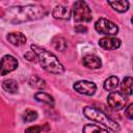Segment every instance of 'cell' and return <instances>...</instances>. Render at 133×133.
Here are the masks:
<instances>
[{
  "mask_svg": "<svg viewBox=\"0 0 133 133\" xmlns=\"http://www.w3.org/2000/svg\"><path fill=\"white\" fill-rule=\"evenodd\" d=\"M118 78L115 77V76H110L109 78H107L105 81H104V89L108 90V91H112L114 89H116V87L118 86Z\"/></svg>",
  "mask_w": 133,
  "mask_h": 133,
  "instance_id": "ac0fdd59",
  "label": "cell"
},
{
  "mask_svg": "<svg viewBox=\"0 0 133 133\" xmlns=\"http://www.w3.org/2000/svg\"><path fill=\"white\" fill-rule=\"evenodd\" d=\"M2 88L9 92V94H16L19 89V85H18V82L14 79H7L5 81H3L2 83Z\"/></svg>",
  "mask_w": 133,
  "mask_h": 133,
  "instance_id": "2e32d148",
  "label": "cell"
},
{
  "mask_svg": "<svg viewBox=\"0 0 133 133\" xmlns=\"http://www.w3.org/2000/svg\"><path fill=\"white\" fill-rule=\"evenodd\" d=\"M95 29L102 34L108 35V36H113L116 35L118 32V27L115 23L112 21L105 19V18H100L96 24H95Z\"/></svg>",
  "mask_w": 133,
  "mask_h": 133,
  "instance_id": "5b68a950",
  "label": "cell"
},
{
  "mask_svg": "<svg viewBox=\"0 0 133 133\" xmlns=\"http://www.w3.org/2000/svg\"><path fill=\"white\" fill-rule=\"evenodd\" d=\"M99 46L104 49V50H115L117 48H119L121 46V39L116 38V37H112V36H106V37H102L99 41Z\"/></svg>",
  "mask_w": 133,
  "mask_h": 133,
  "instance_id": "9c48e42d",
  "label": "cell"
},
{
  "mask_svg": "<svg viewBox=\"0 0 133 133\" xmlns=\"http://www.w3.org/2000/svg\"><path fill=\"white\" fill-rule=\"evenodd\" d=\"M48 14L47 9L39 4H28L11 6L5 11L6 20L12 23L33 21L43 18Z\"/></svg>",
  "mask_w": 133,
  "mask_h": 133,
  "instance_id": "6da1fadb",
  "label": "cell"
},
{
  "mask_svg": "<svg viewBox=\"0 0 133 133\" xmlns=\"http://www.w3.org/2000/svg\"><path fill=\"white\" fill-rule=\"evenodd\" d=\"M125 114H126V116H127L129 119H132V118H133V104H132V103H130V104L128 105V107L126 108Z\"/></svg>",
  "mask_w": 133,
  "mask_h": 133,
  "instance_id": "cb8c5ba5",
  "label": "cell"
},
{
  "mask_svg": "<svg viewBox=\"0 0 133 133\" xmlns=\"http://www.w3.org/2000/svg\"><path fill=\"white\" fill-rule=\"evenodd\" d=\"M52 44H53V47H54L57 51H60V52L64 51V50L66 49V47H68L66 41H65L63 37H61V36H57V37L53 38Z\"/></svg>",
  "mask_w": 133,
  "mask_h": 133,
  "instance_id": "ffe728a7",
  "label": "cell"
},
{
  "mask_svg": "<svg viewBox=\"0 0 133 133\" xmlns=\"http://www.w3.org/2000/svg\"><path fill=\"white\" fill-rule=\"evenodd\" d=\"M24 57L28 60V61H36V59H37V57H36V54H35V52L33 51V50H30V51H28V52H26L25 54H24Z\"/></svg>",
  "mask_w": 133,
  "mask_h": 133,
  "instance_id": "7402d4cb",
  "label": "cell"
},
{
  "mask_svg": "<svg viewBox=\"0 0 133 133\" xmlns=\"http://www.w3.org/2000/svg\"><path fill=\"white\" fill-rule=\"evenodd\" d=\"M83 114L85 115L86 118L90 119V121H95L98 122L102 125H104L105 127H107L108 129L116 132L121 130V127L118 125V123H116L115 121H113L112 118H110L106 113H104L103 111L95 108V107H90V106H86L83 108Z\"/></svg>",
  "mask_w": 133,
  "mask_h": 133,
  "instance_id": "3957f363",
  "label": "cell"
},
{
  "mask_svg": "<svg viewBox=\"0 0 133 133\" xmlns=\"http://www.w3.org/2000/svg\"><path fill=\"white\" fill-rule=\"evenodd\" d=\"M108 105L114 110H121L127 105V97L121 91H111L107 97Z\"/></svg>",
  "mask_w": 133,
  "mask_h": 133,
  "instance_id": "8992f818",
  "label": "cell"
},
{
  "mask_svg": "<svg viewBox=\"0 0 133 133\" xmlns=\"http://www.w3.org/2000/svg\"><path fill=\"white\" fill-rule=\"evenodd\" d=\"M29 85L30 87L32 88H35V89H38V90H42L46 87V81L41 78L39 76H36V75H33L30 80H29Z\"/></svg>",
  "mask_w": 133,
  "mask_h": 133,
  "instance_id": "9a60e30c",
  "label": "cell"
},
{
  "mask_svg": "<svg viewBox=\"0 0 133 133\" xmlns=\"http://www.w3.org/2000/svg\"><path fill=\"white\" fill-rule=\"evenodd\" d=\"M18 68V60L12 55H4L0 60V75L4 76Z\"/></svg>",
  "mask_w": 133,
  "mask_h": 133,
  "instance_id": "52a82bcc",
  "label": "cell"
},
{
  "mask_svg": "<svg viewBox=\"0 0 133 133\" xmlns=\"http://www.w3.org/2000/svg\"><path fill=\"white\" fill-rule=\"evenodd\" d=\"M73 18L75 22H90L91 21L92 19L91 10L85 1L79 0L73 4Z\"/></svg>",
  "mask_w": 133,
  "mask_h": 133,
  "instance_id": "277c9868",
  "label": "cell"
},
{
  "mask_svg": "<svg viewBox=\"0 0 133 133\" xmlns=\"http://www.w3.org/2000/svg\"><path fill=\"white\" fill-rule=\"evenodd\" d=\"M52 15L59 20H69L71 18V9L63 5H56L52 10Z\"/></svg>",
  "mask_w": 133,
  "mask_h": 133,
  "instance_id": "8fae6325",
  "label": "cell"
},
{
  "mask_svg": "<svg viewBox=\"0 0 133 133\" xmlns=\"http://www.w3.org/2000/svg\"><path fill=\"white\" fill-rule=\"evenodd\" d=\"M22 118L25 123H31V122H33L37 118V112L34 111V110H31V109H27L24 112Z\"/></svg>",
  "mask_w": 133,
  "mask_h": 133,
  "instance_id": "44dd1931",
  "label": "cell"
},
{
  "mask_svg": "<svg viewBox=\"0 0 133 133\" xmlns=\"http://www.w3.org/2000/svg\"><path fill=\"white\" fill-rule=\"evenodd\" d=\"M6 39L14 46H22L26 44V36L21 32H10L6 35Z\"/></svg>",
  "mask_w": 133,
  "mask_h": 133,
  "instance_id": "7c38bea8",
  "label": "cell"
},
{
  "mask_svg": "<svg viewBox=\"0 0 133 133\" xmlns=\"http://www.w3.org/2000/svg\"><path fill=\"white\" fill-rule=\"evenodd\" d=\"M83 64L88 69H99L102 65V61L96 54H86L83 56Z\"/></svg>",
  "mask_w": 133,
  "mask_h": 133,
  "instance_id": "30bf717a",
  "label": "cell"
},
{
  "mask_svg": "<svg viewBox=\"0 0 133 133\" xmlns=\"http://www.w3.org/2000/svg\"><path fill=\"white\" fill-rule=\"evenodd\" d=\"M34 98L38 102H42V103H45V104H48V105H51V106L54 105V99H53V97L50 96L49 94L45 92V91H38V92H36L34 95Z\"/></svg>",
  "mask_w": 133,
  "mask_h": 133,
  "instance_id": "e0dca14e",
  "label": "cell"
},
{
  "mask_svg": "<svg viewBox=\"0 0 133 133\" xmlns=\"http://www.w3.org/2000/svg\"><path fill=\"white\" fill-rule=\"evenodd\" d=\"M83 133H109L108 130L98 126V125H91L87 124L83 127Z\"/></svg>",
  "mask_w": 133,
  "mask_h": 133,
  "instance_id": "d6986e66",
  "label": "cell"
},
{
  "mask_svg": "<svg viewBox=\"0 0 133 133\" xmlns=\"http://www.w3.org/2000/svg\"><path fill=\"white\" fill-rule=\"evenodd\" d=\"M42 126H31L25 130V133H42Z\"/></svg>",
  "mask_w": 133,
  "mask_h": 133,
  "instance_id": "603a6c76",
  "label": "cell"
},
{
  "mask_svg": "<svg viewBox=\"0 0 133 133\" xmlns=\"http://www.w3.org/2000/svg\"><path fill=\"white\" fill-rule=\"evenodd\" d=\"M132 83L133 80L131 77L127 76L123 79L122 83H121V92L125 96H131L132 95Z\"/></svg>",
  "mask_w": 133,
  "mask_h": 133,
  "instance_id": "4fadbf2b",
  "label": "cell"
},
{
  "mask_svg": "<svg viewBox=\"0 0 133 133\" xmlns=\"http://www.w3.org/2000/svg\"><path fill=\"white\" fill-rule=\"evenodd\" d=\"M73 87L76 91H78L81 95H85V96H94L97 90L96 84L94 82L87 81V80L77 81L76 83H74Z\"/></svg>",
  "mask_w": 133,
  "mask_h": 133,
  "instance_id": "ba28073f",
  "label": "cell"
},
{
  "mask_svg": "<svg viewBox=\"0 0 133 133\" xmlns=\"http://www.w3.org/2000/svg\"><path fill=\"white\" fill-rule=\"evenodd\" d=\"M31 50H33L35 52L39 64L48 73L62 74L64 72L63 65L60 63L58 58L50 51H48L44 48H41L36 45H31Z\"/></svg>",
  "mask_w": 133,
  "mask_h": 133,
  "instance_id": "7a4b0ae2",
  "label": "cell"
},
{
  "mask_svg": "<svg viewBox=\"0 0 133 133\" xmlns=\"http://www.w3.org/2000/svg\"><path fill=\"white\" fill-rule=\"evenodd\" d=\"M75 31L77 33H85L87 31V28L85 26H83V25H77L75 27Z\"/></svg>",
  "mask_w": 133,
  "mask_h": 133,
  "instance_id": "d4e9b609",
  "label": "cell"
},
{
  "mask_svg": "<svg viewBox=\"0 0 133 133\" xmlns=\"http://www.w3.org/2000/svg\"><path fill=\"white\" fill-rule=\"evenodd\" d=\"M108 4L118 12H125L129 8V2L126 0L121 1H108Z\"/></svg>",
  "mask_w": 133,
  "mask_h": 133,
  "instance_id": "5bb4252c",
  "label": "cell"
}]
</instances>
